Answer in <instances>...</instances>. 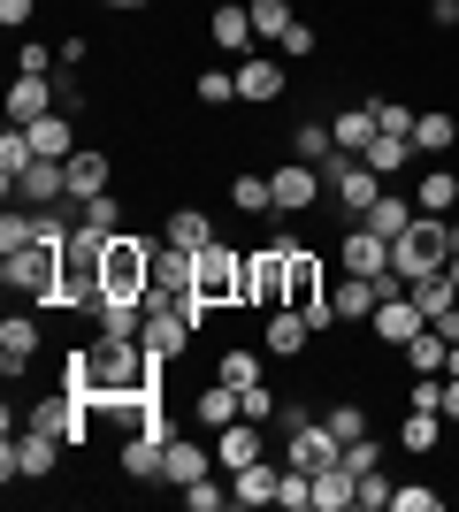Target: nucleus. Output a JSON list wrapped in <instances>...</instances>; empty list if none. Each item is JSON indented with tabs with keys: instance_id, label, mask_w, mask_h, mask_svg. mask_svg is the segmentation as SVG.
Listing matches in <instances>:
<instances>
[{
	"instance_id": "obj_1",
	"label": "nucleus",
	"mask_w": 459,
	"mask_h": 512,
	"mask_svg": "<svg viewBox=\"0 0 459 512\" xmlns=\"http://www.w3.org/2000/svg\"><path fill=\"white\" fill-rule=\"evenodd\" d=\"M161 367L138 337H92L69 352V390L77 398H92V413L115 406V398H146V390H161Z\"/></svg>"
},
{
	"instance_id": "obj_2",
	"label": "nucleus",
	"mask_w": 459,
	"mask_h": 512,
	"mask_svg": "<svg viewBox=\"0 0 459 512\" xmlns=\"http://www.w3.org/2000/svg\"><path fill=\"white\" fill-rule=\"evenodd\" d=\"M0 283L31 306H62V245H23V253H0Z\"/></svg>"
},
{
	"instance_id": "obj_3",
	"label": "nucleus",
	"mask_w": 459,
	"mask_h": 512,
	"mask_svg": "<svg viewBox=\"0 0 459 512\" xmlns=\"http://www.w3.org/2000/svg\"><path fill=\"white\" fill-rule=\"evenodd\" d=\"M291 291V237H276V245H253L245 253V291L238 306H253V314H276Z\"/></svg>"
},
{
	"instance_id": "obj_4",
	"label": "nucleus",
	"mask_w": 459,
	"mask_h": 512,
	"mask_svg": "<svg viewBox=\"0 0 459 512\" xmlns=\"http://www.w3.org/2000/svg\"><path fill=\"white\" fill-rule=\"evenodd\" d=\"M108 299H153V245L138 230L108 237Z\"/></svg>"
},
{
	"instance_id": "obj_5",
	"label": "nucleus",
	"mask_w": 459,
	"mask_h": 512,
	"mask_svg": "<svg viewBox=\"0 0 459 512\" xmlns=\"http://www.w3.org/2000/svg\"><path fill=\"white\" fill-rule=\"evenodd\" d=\"M329 207L345 214V222H360V214L375 207V199H383V176L368 169V161H360V153H337V161H329Z\"/></svg>"
},
{
	"instance_id": "obj_6",
	"label": "nucleus",
	"mask_w": 459,
	"mask_h": 512,
	"mask_svg": "<svg viewBox=\"0 0 459 512\" xmlns=\"http://www.w3.org/2000/svg\"><path fill=\"white\" fill-rule=\"evenodd\" d=\"M444 260H452V245H444V214H414V230L391 237V268L406 283L429 276V268H444Z\"/></svg>"
},
{
	"instance_id": "obj_7",
	"label": "nucleus",
	"mask_w": 459,
	"mask_h": 512,
	"mask_svg": "<svg viewBox=\"0 0 459 512\" xmlns=\"http://www.w3.org/2000/svg\"><path fill=\"white\" fill-rule=\"evenodd\" d=\"M54 459H62V436H46V428H16L8 444H0V482H46L54 474Z\"/></svg>"
},
{
	"instance_id": "obj_8",
	"label": "nucleus",
	"mask_w": 459,
	"mask_h": 512,
	"mask_svg": "<svg viewBox=\"0 0 459 512\" xmlns=\"http://www.w3.org/2000/svg\"><path fill=\"white\" fill-rule=\"evenodd\" d=\"M153 299H169V306H192L199 299V253H184V245H153Z\"/></svg>"
},
{
	"instance_id": "obj_9",
	"label": "nucleus",
	"mask_w": 459,
	"mask_h": 512,
	"mask_svg": "<svg viewBox=\"0 0 459 512\" xmlns=\"http://www.w3.org/2000/svg\"><path fill=\"white\" fill-rule=\"evenodd\" d=\"M238 291H245V253L238 245H207V253H199V299L238 306Z\"/></svg>"
},
{
	"instance_id": "obj_10",
	"label": "nucleus",
	"mask_w": 459,
	"mask_h": 512,
	"mask_svg": "<svg viewBox=\"0 0 459 512\" xmlns=\"http://www.w3.org/2000/svg\"><path fill=\"white\" fill-rule=\"evenodd\" d=\"M368 329H375V344H383V352H406V344L429 329V314L414 306V291H383V306H375Z\"/></svg>"
},
{
	"instance_id": "obj_11",
	"label": "nucleus",
	"mask_w": 459,
	"mask_h": 512,
	"mask_svg": "<svg viewBox=\"0 0 459 512\" xmlns=\"http://www.w3.org/2000/svg\"><path fill=\"white\" fill-rule=\"evenodd\" d=\"M337 459H345V436L329 421H306V428L284 436V467H299V474H322V467H337Z\"/></svg>"
},
{
	"instance_id": "obj_12",
	"label": "nucleus",
	"mask_w": 459,
	"mask_h": 512,
	"mask_svg": "<svg viewBox=\"0 0 459 512\" xmlns=\"http://www.w3.org/2000/svg\"><path fill=\"white\" fill-rule=\"evenodd\" d=\"M192 329H199V321L192 314H184V306H169V299H153L146 306V337H138V344H146V352H153V360H184V344H192Z\"/></svg>"
},
{
	"instance_id": "obj_13",
	"label": "nucleus",
	"mask_w": 459,
	"mask_h": 512,
	"mask_svg": "<svg viewBox=\"0 0 459 512\" xmlns=\"http://www.w3.org/2000/svg\"><path fill=\"white\" fill-rule=\"evenodd\" d=\"M268 184H276V214H306L329 192V176L314 169V161H284V169H268Z\"/></svg>"
},
{
	"instance_id": "obj_14",
	"label": "nucleus",
	"mask_w": 459,
	"mask_h": 512,
	"mask_svg": "<svg viewBox=\"0 0 459 512\" xmlns=\"http://www.w3.org/2000/svg\"><path fill=\"white\" fill-rule=\"evenodd\" d=\"M207 39H215V54H253V8H245V0H215V8H207Z\"/></svg>"
},
{
	"instance_id": "obj_15",
	"label": "nucleus",
	"mask_w": 459,
	"mask_h": 512,
	"mask_svg": "<svg viewBox=\"0 0 459 512\" xmlns=\"http://www.w3.org/2000/svg\"><path fill=\"white\" fill-rule=\"evenodd\" d=\"M8 199H16V207H62L69 199V161H31V169L8 184Z\"/></svg>"
},
{
	"instance_id": "obj_16",
	"label": "nucleus",
	"mask_w": 459,
	"mask_h": 512,
	"mask_svg": "<svg viewBox=\"0 0 459 512\" xmlns=\"http://www.w3.org/2000/svg\"><path fill=\"white\" fill-rule=\"evenodd\" d=\"M337 268H345V276H391V245H383L368 222H352V230L337 237Z\"/></svg>"
},
{
	"instance_id": "obj_17",
	"label": "nucleus",
	"mask_w": 459,
	"mask_h": 512,
	"mask_svg": "<svg viewBox=\"0 0 459 512\" xmlns=\"http://www.w3.org/2000/svg\"><path fill=\"white\" fill-rule=\"evenodd\" d=\"M54 107H62V85L16 69V85H8V123H39V115H54Z\"/></svg>"
},
{
	"instance_id": "obj_18",
	"label": "nucleus",
	"mask_w": 459,
	"mask_h": 512,
	"mask_svg": "<svg viewBox=\"0 0 459 512\" xmlns=\"http://www.w3.org/2000/svg\"><path fill=\"white\" fill-rule=\"evenodd\" d=\"M284 85H291V77H284V62H268L261 46H253V54L238 62V100H245V107H268V100H284Z\"/></svg>"
},
{
	"instance_id": "obj_19",
	"label": "nucleus",
	"mask_w": 459,
	"mask_h": 512,
	"mask_svg": "<svg viewBox=\"0 0 459 512\" xmlns=\"http://www.w3.org/2000/svg\"><path fill=\"white\" fill-rule=\"evenodd\" d=\"M261 344L276 360H299L306 344H314V321H306L299 306H276V314H261Z\"/></svg>"
},
{
	"instance_id": "obj_20",
	"label": "nucleus",
	"mask_w": 459,
	"mask_h": 512,
	"mask_svg": "<svg viewBox=\"0 0 459 512\" xmlns=\"http://www.w3.org/2000/svg\"><path fill=\"white\" fill-rule=\"evenodd\" d=\"M169 436H176L169 421L138 428L131 444H123V474H138V482H161V459H169Z\"/></svg>"
},
{
	"instance_id": "obj_21",
	"label": "nucleus",
	"mask_w": 459,
	"mask_h": 512,
	"mask_svg": "<svg viewBox=\"0 0 459 512\" xmlns=\"http://www.w3.org/2000/svg\"><path fill=\"white\" fill-rule=\"evenodd\" d=\"M207 467H215V451L192 444V436H169V459H161V482L169 490H192V482H207Z\"/></svg>"
},
{
	"instance_id": "obj_22",
	"label": "nucleus",
	"mask_w": 459,
	"mask_h": 512,
	"mask_svg": "<svg viewBox=\"0 0 459 512\" xmlns=\"http://www.w3.org/2000/svg\"><path fill=\"white\" fill-rule=\"evenodd\" d=\"M108 176H115V161H108L100 146H77V153H69V199H100V192H115Z\"/></svg>"
},
{
	"instance_id": "obj_23",
	"label": "nucleus",
	"mask_w": 459,
	"mask_h": 512,
	"mask_svg": "<svg viewBox=\"0 0 459 512\" xmlns=\"http://www.w3.org/2000/svg\"><path fill=\"white\" fill-rule=\"evenodd\" d=\"M276 490H284V467H276V459H253V467H238L230 474V497H238V505H276Z\"/></svg>"
},
{
	"instance_id": "obj_24",
	"label": "nucleus",
	"mask_w": 459,
	"mask_h": 512,
	"mask_svg": "<svg viewBox=\"0 0 459 512\" xmlns=\"http://www.w3.org/2000/svg\"><path fill=\"white\" fill-rule=\"evenodd\" d=\"M31 360H39V321H31V314H8V321H0V367L23 375Z\"/></svg>"
},
{
	"instance_id": "obj_25",
	"label": "nucleus",
	"mask_w": 459,
	"mask_h": 512,
	"mask_svg": "<svg viewBox=\"0 0 459 512\" xmlns=\"http://www.w3.org/2000/svg\"><path fill=\"white\" fill-rule=\"evenodd\" d=\"M414 199H406V192H391V184H383V199H375V207L368 214H360V222H368V230L375 237H383V245H391V237H406V230H414Z\"/></svg>"
},
{
	"instance_id": "obj_26",
	"label": "nucleus",
	"mask_w": 459,
	"mask_h": 512,
	"mask_svg": "<svg viewBox=\"0 0 459 512\" xmlns=\"http://www.w3.org/2000/svg\"><path fill=\"white\" fill-rule=\"evenodd\" d=\"M146 306L153 299H100L92 306V329L100 337H146Z\"/></svg>"
},
{
	"instance_id": "obj_27",
	"label": "nucleus",
	"mask_w": 459,
	"mask_h": 512,
	"mask_svg": "<svg viewBox=\"0 0 459 512\" xmlns=\"http://www.w3.org/2000/svg\"><path fill=\"white\" fill-rule=\"evenodd\" d=\"M23 130H31L39 161H69V153H77V123H69V107H54V115H39V123H23Z\"/></svg>"
},
{
	"instance_id": "obj_28",
	"label": "nucleus",
	"mask_w": 459,
	"mask_h": 512,
	"mask_svg": "<svg viewBox=\"0 0 459 512\" xmlns=\"http://www.w3.org/2000/svg\"><path fill=\"white\" fill-rule=\"evenodd\" d=\"M329 299H337V321H375V306H383V276H345Z\"/></svg>"
},
{
	"instance_id": "obj_29",
	"label": "nucleus",
	"mask_w": 459,
	"mask_h": 512,
	"mask_svg": "<svg viewBox=\"0 0 459 512\" xmlns=\"http://www.w3.org/2000/svg\"><path fill=\"white\" fill-rule=\"evenodd\" d=\"M253 459H261V421H230L215 436V467L238 474V467H253Z\"/></svg>"
},
{
	"instance_id": "obj_30",
	"label": "nucleus",
	"mask_w": 459,
	"mask_h": 512,
	"mask_svg": "<svg viewBox=\"0 0 459 512\" xmlns=\"http://www.w3.org/2000/svg\"><path fill=\"white\" fill-rule=\"evenodd\" d=\"M360 161H368V169L383 176V184H391V176L406 169V161H414V138H406V130H375V138H368V153H360Z\"/></svg>"
},
{
	"instance_id": "obj_31",
	"label": "nucleus",
	"mask_w": 459,
	"mask_h": 512,
	"mask_svg": "<svg viewBox=\"0 0 459 512\" xmlns=\"http://www.w3.org/2000/svg\"><path fill=\"white\" fill-rule=\"evenodd\" d=\"M398 444L414 451V459H429V451L444 444V413H429V406H406V421H398Z\"/></svg>"
},
{
	"instance_id": "obj_32",
	"label": "nucleus",
	"mask_w": 459,
	"mask_h": 512,
	"mask_svg": "<svg viewBox=\"0 0 459 512\" xmlns=\"http://www.w3.org/2000/svg\"><path fill=\"white\" fill-rule=\"evenodd\" d=\"M352 497H360V474H352L345 459H337V467H322V474H314V512H345Z\"/></svg>"
},
{
	"instance_id": "obj_33",
	"label": "nucleus",
	"mask_w": 459,
	"mask_h": 512,
	"mask_svg": "<svg viewBox=\"0 0 459 512\" xmlns=\"http://www.w3.org/2000/svg\"><path fill=\"white\" fill-rule=\"evenodd\" d=\"M414 207H421V214H444V222H452V207H459V176L444 169V161L414 184Z\"/></svg>"
},
{
	"instance_id": "obj_34",
	"label": "nucleus",
	"mask_w": 459,
	"mask_h": 512,
	"mask_svg": "<svg viewBox=\"0 0 459 512\" xmlns=\"http://www.w3.org/2000/svg\"><path fill=\"white\" fill-rule=\"evenodd\" d=\"M329 138H337V153H368L375 107H337V115H329Z\"/></svg>"
},
{
	"instance_id": "obj_35",
	"label": "nucleus",
	"mask_w": 459,
	"mask_h": 512,
	"mask_svg": "<svg viewBox=\"0 0 459 512\" xmlns=\"http://www.w3.org/2000/svg\"><path fill=\"white\" fill-rule=\"evenodd\" d=\"M161 237H169V245H184V253H207V245H215V222H207L199 207H176L169 222H161Z\"/></svg>"
},
{
	"instance_id": "obj_36",
	"label": "nucleus",
	"mask_w": 459,
	"mask_h": 512,
	"mask_svg": "<svg viewBox=\"0 0 459 512\" xmlns=\"http://www.w3.org/2000/svg\"><path fill=\"white\" fill-rule=\"evenodd\" d=\"M199 421H207V428L245 421V413H238V383H222V375H215V383H199Z\"/></svg>"
},
{
	"instance_id": "obj_37",
	"label": "nucleus",
	"mask_w": 459,
	"mask_h": 512,
	"mask_svg": "<svg viewBox=\"0 0 459 512\" xmlns=\"http://www.w3.org/2000/svg\"><path fill=\"white\" fill-rule=\"evenodd\" d=\"M77 230H100V237L131 230V222H123V199H115V192H100V199H77Z\"/></svg>"
},
{
	"instance_id": "obj_38",
	"label": "nucleus",
	"mask_w": 459,
	"mask_h": 512,
	"mask_svg": "<svg viewBox=\"0 0 459 512\" xmlns=\"http://www.w3.org/2000/svg\"><path fill=\"white\" fill-rule=\"evenodd\" d=\"M291 161H314V169H329V161H337V138H329V123H299V130H291Z\"/></svg>"
},
{
	"instance_id": "obj_39",
	"label": "nucleus",
	"mask_w": 459,
	"mask_h": 512,
	"mask_svg": "<svg viewBox=\"0 0 459 512\" xmlns=\"http://www.w3.org/2000/svg\"><path fill=\"white\" fill-rule=\"evenodd\" d=\"M406 291H414V306H421V314H429V321H437L444 306H459V291H452V276H444V268H429V276H414V283H406Z\"/></svg>"
},
{
	"instance_id": "obj_40",
	"label": "nucleus",
	"mask_w": 459,
	"mask_h": 512,
	"mask_svg": "<svg viewBox=\"0 0 459 512\" xmlns=\"http://www.w3.org/2000/svg\"><path fill=\"white\" fill-rule=\"evenodd\" d=\"M452 138H459V123L444 115V107H437V115H414V153H437V161H444Z\"/></svg>"
},
{
	"instance_id": "obj_41",
	"label": "nucleus",
	"mask_w": 459,
	"mask_h": 512,
	"mask_svg": "<svg viewBox=\"0 0 459 512\" xmlns=\"http://www.w3.org/2000/svg\"><path fill=\"white\" fill-rule=\"evenodd\" d=\"M31 161H39V146H31V130H8V138H0V184H16L23 169H31Z\"/></svg>"
},
{
	"instance_id": "obj_42",
	"label": "nucleus",
	"mask_w": 459,
	"mask_h": 512,
	"mask_svg": "<svg viewBox=\"0 0 459 512\" xmlns=\"http://www.w3.org/2000/svg\"><path fill=\"white\" fill-rule=\"evenodd\" d=\"M215 375H222V383H238V390H253V383H261V352H253V344H230V352L215 360Z\"/></svg>"
},
{
	"instance_id": "obj_43",
	"label": "nucleus",
	"mask_w": 459,
	"mask_h": 512,
	"mask_svg": "<svg viewBox=\"0 0 459 512\" xmlns=\"http://www.w3.org/2000/svg\"><path fill=\"white\" fill-rule=\"evenodd\" d=\"M444 352H452L444 329H421V337L406 344V367H414V375H444Z\"/></svg>"
},
{
	"instance_id": "obj_44",
	"label": "nucleus",
	"mask_w": 459,
	"mask_h": 512,
	"mask_svg": "<svg viewBox=\"0 0 459 512\" xmlns=\"http://www.w3.org/2000/svg\"><path fill=\"white\" fill-rule=\"evenodd\" d=\"M230 207L238 214H276V184H268V176H238V184H230Z\"/></svg>"
},
{
	"instance_id": "obj_45",
	"label": "nucleus",
	"mask_w": 459,
	"mask_h": 512,
	"mask_svg": "<svg viewBox=\"0 0 459 512\" xmlns=\"http://www.w3.org/2000/svg\"><path fill=\"white\" fill-rule=\"evenodd\" d=\"M245 8H253V39H284L291 23H299V16H291V0H245Z\"/></svg>"
},
{
	"instance_id": "obj_46",
	"label": "nucleus",
	"mask_w": 459,
	"mask_h": 512,
	"mask_svg": "<svg viewBox=\"0 0 459 512\" xmlns=\"http://www.w3.org/2000/svg\"><path fill=\"white\" fill-rule=\"evenodd\" d=\"M238 100V69H199V107H230Z\"/></svg>"
},
{
	"instance_id": "obj_47",
	"label": "nucleus",
	"mask_w": 459,
	"mask_h": 512,
	"mask_svg": "<svg viewBox=\"0 0 459 512\" xmlns=\"http://www.w3.org/2000/svg\"><path fill=\"white\" fill-rule=\"evenodd\" d=\"M391 512H444V490H429V482H398Z\"/></svg>"
},
{
	"instance_id": "obj_48",
	"label": "nucleus",
	"mask_w": 459,
	"mask_h": 512,
	"mask_svg": "<svg viewBox=\"0 0 459 512\" xmlns=\"http://www.w3.org/2000/svg\"><path fill=\"white\" fill-rule=\"evenodd\" d=\"M276 505H284V512H314V474L284 467V490H276Z\"/></svg>"
},
{
	"instance_id": "obj_49",
	"label": "nucleus",
	"mask_w": 459,
	"mask_h": 512,
	"mask_svg": "<svg viewBox=\"0 0 459 512\" xmlns=\"http://www.w3.org/2000/svg\"><path fill=\"white\" fill-rule=\"evenodd\" d=\"M16 69H31V77H54V69H62V46L23 39V46H16Z\"/></svg>"
},
{
	"instance_id": "obj_50",
	"label": "nucleus",
	"mask_w": 459,
	"mask_h": 512,
	"mask_svg": "<svg viewBox=\"0 0 459 512\" xmlns=\"http://www.w3.org/2000/svg\"><path fill=\"white\" fill-rule=\"evenodd\" d=\"M329 428H337V436H368V406H360V398H337V406H329Z\"/></svg>"
},
{
	"instance_id": "obj_51",
	"label": "nucleus",
	"mask_w": 459,
	"mask_h": 512,
	"mask_svg": "<svg viewBox=\"0 0 459 512\" xmlns=\"http://www.w3.org/2000/svg\"><path fill=\"white\" fill-rule=\"evenodd\" d=\"M391 490L398 482H383V467H375V474H360V497H352V505L360 512H391Z\"/></svg>"
},
{
	"instance_id": "obj_52",
	"label": "nucleus",
	"mask_w": 459,
	"mask_h": 512,
	"mask_svg": "<svg viewBox=\"0 0 459 512\" xmlns=\"http://www.w3.org/2000/svg\"><path fill=\"white\" fill-rule=\"evenodd\" d=\"M184 505H192V512H222V505H238V497H230L215 474H207V482H192V490H184Z\"/></svg>"
},
{
	"instance_id": "obj_53",
	"label": "nucleus",
	"mask_w": 459,
	"mask_h": 512,
	"mask_svg": "<svg viewBox=\"0 0 459 512\" xmlns=\"http://www.w3.org/2000/svg\"><path fill=\"white\" fill-rule=\"evenodd\" d=\"M375 107V130H406V138H414V107L406 100H368Z\"/></svg>"
},
{
	"instance_id": "obj_54",
	"label": "nucleus",
	"mask_w": 459,
	"mask_h": 512,
	"mask_svg": "<svg viewBox=\"0 0 459 512\" xmlns=\"http://www.w3.org/2000/svg\"><path fill=\"white\" fill-rule=\"evenodd\" d=\"M238 413H245V421H276V390H268V383L238 390Z\"/></svg>"
},
{
	"instance_id": "obj_55",
	"label": "nucleus",
	"mask_w": 459,
	"mask_h": 512,
	"mask_svg": "<svg viewBox=\"0 0 459 512\" xmlns=\"http://www.w3.org/2000/svg\"><path fill=\"white\" fill-rule=\"evenodd\" d=\"M276 46H284L291 62H306V54L322 46V31H314V23H291V31H284V39H276Z\"/></svg>"
},
{
	"instance_id": "obj_56",
	"label": "nucleus",
	"mask_w": 459,
	"mask_h": 512,
	"mask_svg": "<svg viewBox=\"0 0 459 512\" xmlns=\"http://www.w3.org/2000/svg\"><path fill=\"white\" fill-rule=\"evenodd\" d=\"M406 406H429V413H444V375H414V390H406Z\"/></svg>"
},
{
	"instance_id": "obj_57",
	"label": "nucleus",
	"mask_w": 459,
	"mask_h": 512,
	"mask_svg": "<svg viewBox=\"0 0 459 512\" xmlns=\"http://www.w3.org/2000/svg\"><path fill=\"white\" fill-rule=\"evenodd\" d=\"M31 8H39V0H0V23H8V31H23V23H31Z\"/></svg>"
},
{
	"instance_id": "obj_58",
	"label": "nucleus",
	"mask_w": 459,
	"mask_h": 512,
	"mask_svg": "<svg viewBox=\"0 0 459 512\" xmlns=\"http://www.w3.org/2000/svg\"><path fill=\"white\" fill-rule=\"evenodd\" d=\"M85 54H92L85 31H69V39H62V69H69V77H77V62H85Z\"/></svg>"
},
{
	"instance_id": "obj_59",
	"label": "nucleus",
	"mask_w": 459,
	"mask_h": 512,
	"mask_svg": "<svg viewBox=\"0 0 459 512\" xmlns=\"http://www.w3.org/2000/svg\"><path fill=\"white\" fill-rule=\"evenodd\" d=\"M444 421H459V375H444Z\"/></svg>"
},
{
	"instance_id": "obj_60",
	"label": "nucleus",
	"mask_w": 459,
	"mask_h": 512,
	"mask_svg": "<svg viewBox=\"0 0 459 512\" xmlns=\"http://www.w3.org/2000/svg\"><path fill=\"white\" fill-rule=\"evenodd\" d=\"M444 245H452V253H459V222H444Z\"/></svg>"
},
{
	"instance_id": "obj_61",
	"label": "nucleus",
	"mask_w": 459,
	"mask_h": 512,
	"mask_svg": "<svg viewBox=\"0 0 459 512\" xmlns=\"http://www.w3.org/2000/svg\"><path fill=\"white\" fill-rule=\"evenodd\" d=\"M444 276H452V291H459V253H452V260H444Z\"/></svg>"
},
{
	"instance_id": "obj_62",
	"label": "nucleus",
	"mask_w": 459,
	"mask_h": 512,
	"mask_svg": "<svg viewBox=\"0 0 459 512\" xmlns=\"http://www.w3.org/2000/svg\"><path fill=\"white\" fill-rule=\"evenodd\" d=\"M100 8H146V0H100Z\"/></svg>"
}]
</instances>
